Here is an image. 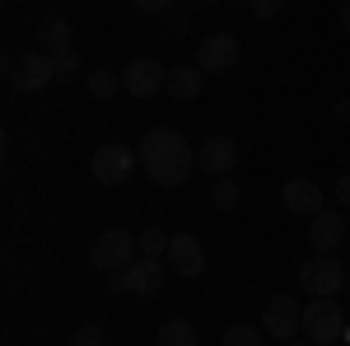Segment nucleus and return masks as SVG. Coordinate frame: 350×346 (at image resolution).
Returning a JSON list of instances; mask_svg holds the SVG:
<instances>
[{"label":"nucleus","instance_id":"1","mask_svg":"<svg viewBox=\"0 0 350 346\" xmlns=\"http://www.w3.org/2000/svg\"><path fill=\"white\" fill-rule=\"evenodd\" d=\"M140 169L150 173V183L159 187H183L196 169V150L187 145V136H178L173 127H154L140 136Z\"/></svg>","mask_w":350,"mask_h":346},{"label":"nucleus","instance_id":"2","mask_svg":"<svg viewBox=\"0 0 350 346\" xmlns=\"http://www.w3.org/2000/svg\"><path fill=\"white\" fill-rule=\"evenodd\" d=\"M163 281H168V262H159V258H135L126 271L108 276V291L112 295H140V299H154V295L163 291Z\"/></svg>","mask_w":350,"mask_h":346},{"label":"nucleus","instance_id":"3","mask_svg":"<svg viewBox=\"0 0 350 346\" xmlns=\"http://www.w3.org/2000/svg\"><path fill=\"white\" fill-rule=\"evenodd\" d=\"M5 80L19 94H33V89H47L56 80V66L47 52H10L5 56Z\"/></svg>","mask_w":350,"mask_h":346},{"label":"nucleus","instance_id":"4","mask_svg":"<svg viewBox=\"0 0 350 346\" xmlns=\"http://www.w3.org/2000/svg\"><path fill=\"white\" fill-rule=\"evenodd\" d=\"M341 332H346L341 304H336L332 295H313V299L304 304V337H308L313 346H332Z\"/></svg>","mask_w":350,"mask_h":346},{"label":"nucleus","instance_id":"5","mask_svg":"<svg viewBox=\"0 0 350 346\" xmlns=\"http://www.w3.org/2000/svg\"><path fill=\"white\" fill-rule=\"evenodd\" d=\"M262 332L280 346L295 342L299 332H304V304H299L295 295H271L267 309H262Z\"/></svg>","mask_w":350,"mask_h":346},{"label":"nucleus","instance_id":"6","mask_svg":"<svg viewBox=\"0 0 350 346\" xmlns=\"http://www.w3.org/2000/svg\"><path fill=\"white\" fill-rule=\"evenodd\" d=\"M135 164H140V155H135L131 145H122V140H108V145H98L94 150V160H89V173L98 178L103 187H122L126 178L135 173Z\"/></svg>","mask_w":350,"mask_h":346},{"label":"nucleus","instance_id":"7","mask_svg":"<svg viewBox=\"0 0 350 346\" xmlns=\"http://www.w3.org/2000/svg\"><path fill=\"white\" fill-rule=\"evenodd\" d=\"M135 234H126V230H103L98 239H94V248H89V262L98 267V271H108V276H117V271H126V267L135 262Z\"/></svg>","mask_w":350,"mask_h":346},{"label":"nucleus","instance_id":"8","mask_svg":"<svg viewBox=\"0 0 350 346\" xmlns=\"http://www.w3.org/2000/svg\"><path fill=\"white\" fill-rule=\"evenodd\" d=\"M346 286V267L336 262V253H313L308 262L299 267V291L308 295H336Z\"/></svg>","mask_w":350,"mask_h":346},{"label":"nucleus","instance_id":"9","mask_svg":"<svg viewBox=\"0 0 350 346\" xmlns=\"http://www.w3.org/2000/svg\"><path fill=\"white\" fill-rule=\"evenodd\" d=\"M122 89L131 94V99H154L168 89V71H163V61L154 56H135L126 61V71H122Z\"/></svg>","mask_w":350,"mask_h":346},{"label":"nucleus","instance_id":"10","mask_svg":"<svg viewBox=\"0 0 350 346\" xmlns=\"http://www.w3.org/2000/svg\"><path fill=\"white\" fill-rule=\"evenodd\" d=\"M234 164H239V140H234V136H206V140H201L196 169L211 173V183H215V178H229Z\"/></svg>","mask_w":350,"mask_h":346},{"label":"nucleus","instance_id":"11","mask_svg":"<svg viewBox=\"0 0 350 346\" xmlns=\"http://www.w3.org/2000/svg\"><path fill=\"white\" fill-rule=\"evenodd\" d=\"M239 38L234 33H211V38H201V47H196V66L206 71V75H224V71H234L239 66Z\"/></svg>","mask_w":350,"mask_h":346},{"label":"nucleus","instance_id":"12","mask_svg":"<svg viewBox=\"0 0 350 346\" xmlns=\"http://www.w3.org/2000/svg\"><path fill=\"white\" fill-rule=\"evenodd\" d=\"M163 262H168V271H178V276H201L206 271V248H201L196 234H173Z\"/></svg>","mask_w":350,"mask_h":346},{"label":"nucleus","instance_id":"13","mask_svg":"<svg viewBox=\"0 0 350 346\" xmlns=\"http://www.w3.org/2000/svg\"><path fill=\"white\" fill-rule=\"evenodd\" d=\"M280 201H285V211L290 215H313L327 211V197H323V187L313 183V178H290L285 183V192H280Z\"/></svg>","mask_w":350,"mask_h":346},{"label":"nucleus","instance_id":"14","mask_svg":"<svg viewBox=\"0 0 350 346\" xmlns=\"http://www.w3.org/2000/svg\"><path fill=\"white\" fill-rule=\"evenodd\" d=\"M346 239V215L341 211H318L313 215V225H308V248H318V253H336Z\"/></svg>","mask_w":350,"mask_h":346},{"label":"nucleus","instance_id":"15","mask_svg":"<svg viewBox=\"0 0 350 346\" xmlns=\"http://www.w3.org/2000/svg\"><path fill=\"white\" fill-rule=\"evenodd\" d=\"M201 84H206V71L201 66H178V71H168V99H178V103H191V99H201Z\"/></svg>","mask_w":350,"mask_h":346},{"label":"nucleus","instance_id":"16","mask_svg":"<svg viewBox=\"0 0 350 346\" xmlns=\"http://www.w3.org/2000/svg\"><path fill=\"white\" fill-rule=\"evenodd\" d=\"M66 47H75V42H70V24H66V19H42V24H38V52H66Z\"/></svg>","mask_w":350,"mask_h":346},{"label":"nucleus","instance_id":"17","mask_svg":"<svg viewBox=\"0 0 350 346\" xmlns=\"http://www.w3.org/2000/svg\"><path fill=\"white\" fill-rule=\"evenodd\" d=\"M154 346H196V328L187 319H163L154 332Z\"/></svg>","mask_w":350,"mask_h":346},{"label":"nucleus","instance_id":"18","mask_svg":"<svg viewBox=\"0 0 350 346\" xmlns=\"http://www.w3.org/2000/svg\"><path fill=\"white\" fill-rule=\"evenodd\" d=\"M211 206H215V211H239V206H243V187H239L234 173L211 183Z\"/></svg>","mask_w":350,"mask_h":346},{"label":"nucleus","instance_id":"19","mask_svg":"<svg viewBox=\"0 0 350 346\" xmlns=\"http://www.w3.org/2000/svg\"><path fill=\"white\" fill-rule=\"evenodd\" d=\"M168 243H173V234H163L159 225H145L140 230V239H135V248H140V258H168Z\"/></svg>","mask_w":350,"mask_h":346},{"label":"nucleus","instance_id":"20","mask_svg":"<svg viewBox=\"0 0 350 346\" xmlns=\"http://www.w3.org/2000/svg\"><path fill=\"white\" fill-rule=\"evenodd\" d=\"M271 337L257 328V323H229L224 328V346H267Z\"/></svg>","mask_w":350,"mask_h":346},{"label":"nucleus","instance_id":"21","mask_svg":"<svg viewBox=\"0 0 350 346\" xmlns=\"http://www.w3.org/2000/svg\"><path fill=\"white\" fill-rule=\"evenodd\" d=\"M89 94H94V99H112V94H117V89H122V75H112L108 66H98V71H89Z\"/></svg>","mask_w":350,"mask_h":346},{"label":"nucleus","instance_id":"22","mask_svg":"<svg viewBox=\"0 0 350 346\" xmlns=\"http://www.w3.org/2000/svg\"><path fill=\"white\" fill-rule=\"evenodd\" d=\"M66 346H108V332H103V323H80L66 337Z\"/></svg>","mask_w":350,"mask_h":346},{"label":"nucleus","instance_id":"23","mask_svg":"<svg viewBox=\"0 0 350 346\" xmlns=\"http://www.w3.org/2000/svg\"><path fill=\"white\" fill-rule=\"evenodd\" d=\"M187 28H191L187 10H168V14H163V19H159V33H163V38H183Z\"/></svg>","mask_w":350,"mask_h":346},{"label":"nucleus","instance_id":"24","mask_svg":"<svg viewBox=\"0 0 350 346\" xmlns=\"http://www.w3.org/2000/svg\"><path fill=\"white\" fill-rule=\"evenodd\" d=\"M52 66H56V80H66V75H75V71H80V52H75V47L52 52Z\"/></svg>","mask_w":350,"mask_h":346},{"label":"nucleus","instance_id":"25","mask_svg":"<svg viewBox=\"0 0 350 346\" xmlns=\"http://www.w3.org/2000/svg\"><path fill=\"white\" fill-rule=\"evenodd\" d=\"M243 5L252 10V19H275L285 10V0H243Z\"/></svg>","mask_w":350,"mask_h":346},{"label":"nucleus","instance_id":"26","mask_svg":"<svg viewBox=\"0 0 350 346\" xmlns=\"http://www.w3.org/2000/svg\"><path fill=\"white\" fill-rule=\"evenodd\" d=\"M131 5L140 10V14H150V19H163V14H168L178 0H131Z\"/></svg>","mask_w":350,"mask_h":346},{"label":"nucleus","instance_id":"27","mask_svg":"<svg viewBox=\"0 0 350 346\" xmlns=\"http://www.w3.org/2000/svg\"><path fill=\"white\" fill-rule=\"evenodd\" d=\"M332 197H336V206H346V211H350V173H341V178H336Z\"/></svg>","mask_w":350,"mask_h":346},{"label":"nucleus","instance_id":"28","mask_svg":"<svg viewBox=\"0 0 350 346\" xmlns=\"http://www.w3.org/2000/svg\"><path fill=\"white\" fill-rule=\"evenodd\" d=\"M332 117H336V122H350V99H341V103H332Z\"/></svg>","mask_w":350,"mask_h":346},{"label":"nucleus","instance_id":"29","mask_svg":"<svg viewBox=\"0 0 350 346\" xmlns=\"http://www.w3.org/2000/svg\"><path fill=\"white\" fill-rule=\"evenodd\" d=\"M341 28H346V33H350V0H346V5H341Z\"/></svg>","mask_w":350,"mask_h":346},{"label":"nucleus","instance_id":"30","mask_svg":"<svg viewBox=\"0 0 350 346\" xmlns=\"http://www.w3.org/2000/svg\"><path fill=\"white\" fill-rule=\"evenodd\" d=\"M191 10H211V5H215V0H187Z\"/></svg>","mask_w":350,"mask_h":346},{"label":"nucleus","instance_id":"31","mask_svg":"<svg viewBox=\"0 0 350 346\" xmlns=\"http://www.w3.org/2000/svg\"><path fill=\"white\" fill-rule=\"evenodd\" d=\"M285 346H313V342H308V337H304V342H299V337H295V342H285Z\"/></svg>","mask_w":350,"mask_h":346},{"label":"nucleus","instance_id":"32","mask_svg":"<svg viewBox=\"0 0 350 346\" xmlns=\"http://www.w3.org/2000/svg\"><path fill=\"white\" fill-rule=\"evenodd\" d=\"M346 291H350V271H346Z\"/></svg>","mask_w":350,"mask_h":346},{"label":"nucleus","instance_id":"33","mask_svg":"<svg viewBox=\"0 0 350 346\" xmlns=\"http://www.w3.org/2000/svg\"><path fill=\"white\" fill-rule=\"evenodd\" d=\"M332 346H341V342H332Z\"/></svg>","mask_w":350,"mask_h":346}]
</instances>
